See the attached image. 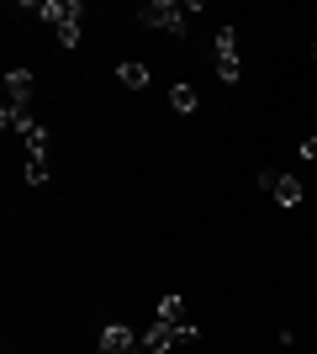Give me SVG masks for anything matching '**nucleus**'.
<instances>
[{"instance_id":"nucleus-1","label":"nucleus","mask_w":317,"mask_h":354,"mask_svg":"<svg viewBox=\"0 0 317 354\" xmlns=\"http://www.w3.org/2000/svg\"><path fill=\"white\" fill-rule=\"evenodd\" d=\"M37 16L59 32L64 48H79V16H85V6H79V0H43V6H37Z\"/></svg>"},{"instance_id":"nucleus-2","label":"nucleus","mask_w":317,"mask_h":354,"mask_svg":"<svg viewBox=\"0 0 317 354\" xmlns=\"http://www.w3.org/2000/svg\"><path fill=\"white\" fill-rule=\"evenodd\" d=\"M185 16L191 11H185L180 0H148V6H137V21L153 27V32H169V37H185V27H191Z\"/></svg>"},{"instance_id":"nucleus-3","label":"nucleus","mask_w":317,"mask_h":354,"mask_svg":"<svg viewBox=\"0 0 317 354\" xmlns=\"http://www.w3.org/2000/svg\"><path fill=\"white\" fill-rule=\"evenodd\" d=\"M196 339H201V328H196V323H180V328H175V323H159V317H153V328L143 333V349H148V354H169V349L196 344Z\"/></svg>"},{"instance_id":"nucleus-4","label":"nucleus","mask_w":317,"mask_h":354,"mask_svg":"<svg viewBox=\"0 0 317 354\" xmlns=\"http://www.w3.org/2000/svg\"><path fill=\"white\" fill-rule=\"evenodd\" d=\"M217 80H222V85H238L243 80V59H238V32L233 27H217Z\"/></svg>"},{"instance_id":"nucleus-5","label":"nucleus","mask_w":317,"mask_h":354,"mask_svg":"<svg viewBox=\"0 0 317 354\" xmlns=\"http://www.w3.org/2000/svg\"><path fill=\"white\" fill-rule=\"evenodd\" d=\"M137 349H143V339L127 323H106L101 339H95V354H137Z\"/></svg>"},{"instance_id":"nucleus-6","label":"nucleus","mask_w":317,"mask_h":354,"mask_svg":"<svg viewBox=\"0 0 317 354\" xmlns=\"http://www.w3.org/2000/svg\"><path fill=\"white\" fill-rule=\"evenodd\" d=\"M259 185H265V191H270L275 201H280V207H302V180H296V175L265 169V175H259Z\"/></svg>"},{"instance_id":"nucleus-7","label":"nucleus","mask_w":317,"mask_h":354,"mask_svg":"<svg viewBox=\"0 0 317 354\" xmlns=\"http://www.w3.org/2000/svg\"><path fill=\"white\" fill-rule=\"evenodd\" d=\"M11 127H16V133H21V143H27V153H48V127H43V122H32V117H16Z\"/></svg>"},{"instance_id":"nucleus-8","label":"nucleus","mask_w":317,"mask_h":354,"mask_svg":"<svg viewBox=\"0 0 317 354\" xmlns=\"http://www.w3.org/2000/svg\"><path fill=\"white\" fill-rule=\"evenodd\" d=\"M117 80H122L127 90H148V69H143V64H133V59L117 64Z\"/></svg>"},{"instance_id":"nucleus-9","label":"nucleus","mask_w":317,"mask_h":354,"mask_svg":"<svg viewBox=\"0 0 317 354\" xmlns=\"http://www.w3.org/2000/svg\"><path fill=\"white\" fill-rule=\"evenodd\" d=\"M169 106H175V111H180V117H185V111H196V90H191V85H185V80H180V85H175V90H169Z\"/></svg>"},{"instance_id":"nucleus-10","label":"nucleus","mask_w":317,"mask_h":354,"mask_svg":"<svg viewBox=\"0 0 317 354\" xmlns=\"http://www.w3.org/2000/svg\"><path fill=\"white\" fill-rule=\"evenodd\" d=\"M159 323H175V328L185 323V301L180 296H164V301H159Z\"/></svg>"},{"instance_id":"nucleus-11","label":"nucleus","mask_w":317,"mask_h":354,"mask_svg":"<svg viewBox=\"0 0 317 354\" xmlns=\"http://www.w3.org/2000/svg\"><path fill=\"white\" fill-rule=\"evenodd\" d=\"M27 185H48V153H27Z\"/></svg>"},{"instance_id":"nucleus-12","label":"nucleus","mask_w":317,"mask_h":354,"mask_svg":"<svg viewBox=\"0 0 317 354\" xmlns=\"http://www.w3.org/2000/svg\"><path fill=\"white\" fill-rule=\"evenodd\" d=\"M312 59H317V48H312Z\"/></svg>"},{"instance_id":"nucleus-13","label":"nucleus","mask_w":317,"mask_h":354,"mask_svg":"<svg viewBox=\"0 0 317 354\" xmlns=\"http://www.w3.org/2000/svg\"><path fill=\"white\" fill-rule=\"evenodd\" d=\"M137 354H148V349H137Z\"/></svg>"}]
</instances>
